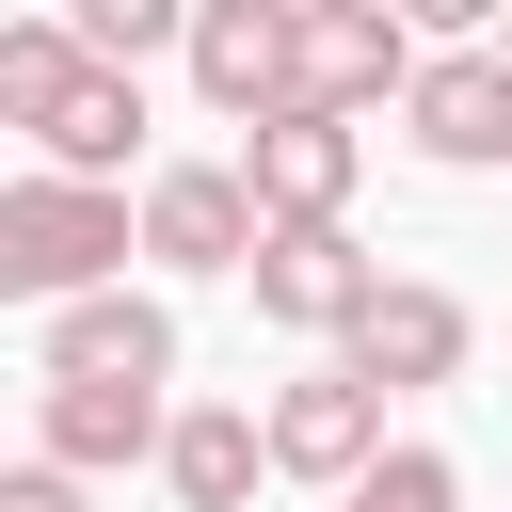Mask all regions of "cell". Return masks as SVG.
<instances>
[{"label":"cell","mask_w":512,"mask_h":512,"mask_svg":"<svg viewBox=\"0 0 512 512\" xmlns=\"http://www.w3.org/2000/svg\"><path fill=\"white\" fill-rule=\"evenodd\" d=\"M464 352H480V320H464V288H432V272H400L368 320H352V384H384V400H416V384H464Z\"/></svg>","instance_id":"ba28073f"},{"label":"cell","mask_w":512,"mask_h":512,"mask_svg":"<svg viewBox=\"0 0 512 512\" xmlns=\"http://www.w3.org/2000/svg\"><path fill=\"white\" fill-rule=\"evenodd\" d=\"M240 176H256V208H272V224H352L368 128H336V112H272V128L240 144Z\"/></svg>","instance_id":"8fae6325"},{"label":"cell","mask_w":512,"mask_h":512,"mask_svg":"<svg viewBox=\"0 0 512 512\" xmlns=\"http://www.w3.org/2000/svg\"><path fill=\"white\" fill-rule=\"evenodd\" d=\"M192 96L240 144L272 112H304V0H192Z\"/></svg>","instance_id":"7a4b0ae2"},{"label":"cell","mask_w":512,"mask_h":512,"mask_svg":"<svg viewBox=\"0 0 512 512\" xmlns=\"http://www.w3.org/2000/svg\"><path fill=\"white\" fill-rule=\"evenodd\" d=\"M400 128H416V160L496 176V160H512V64H496V32H480V48H432V80L400 96Z\"/></svg>","instance_id":"30bf717a"},{"label":"cell","mask_w":512,"mask_h":512,"mask_svg":"<svg viewBox=\"0 0 512 512\" xmlns=\"http://www.w3.org/2000/svg\"><path fill=\"white\" fill-rule=\"evenodd\" d=\"M144 256H160V272H256V256H272L256 176H240V160H160V176H144Z\"/></svg>","instance_id":"5b68a950"},{"label":"cell","mask_w":512,"mask_h":512,"mask_svg":"<svg viewBox=\"0 0 512 512\" xmlns=\"http://www.w3.org/2000/svg\"><path fill=\"white\" fill-rule=\"evenodd\" d=\"M80 16H0V128H48V96L80 80Z\"/></svg>","instance_id":"5bb4252c"},{"label":"cell","mask_w":512,"mask_h":512,"mask_svg":"<svg viewBox=\"0 0 512 512\" xmlns=\"http://www.w3.org/2000/svg\"><path fill=\"white\" fill-rule=\"evenodd\" d=\"M64 16H80V48H96V64H144V48H192V16H176V0H64Z\"/></svg>","instance_id":"2e32d148"},{"label":"cell","mask_w":512,"mask_h":512,"mask_svg":"<svg viewBox=\"0 0 512 512\" xmlns=\"http://www.w3.org/2000/svg\"><path fill=\"white\" fill-rule=\"evenodd\" d=\"M32 384H160V400H176V304L96 288V304L32 320Z\"/></svg>","instance_id":"52a82bcc"},{"label":"cell","mask_w":512,"mask_h":512,"mask_svg":"<svg viewBox=\"0 0 512 512\" xmlns=\"http://www.w3.org/2000/svg\"><path fill=\"white\" fill-rule=\"evenodd\" d=\"M336 512H464V464H448V448H384Z\"/></svg>","instance_id":"9a60e30c"},{"label":"cell","mask_w":512,"mask_h":512,"mask_svg":"<svg viewBox=\"0 0 512 512\" xmlns=\"http://www.w3.org/2000/svg\"><path fill=\"white\" fill-rule=\"evenodd\" d=\"M0 512H96V480H64V464H16V480H0Z\"/></svg>","instance_id":"e0dca14e"},{"label":"cell","mask_w":512,"mask_h":512,"mask_svg":"<svg viewBox=\"0 0 512 512\" xmlns=\"http://www.w3.org/2000/svg\"><path fill=\"white\" fill-rule=\"evenodd\" d=\"M432 80V48H416V16H384V0H304V112H400Z\"/></svg>","instance_id":"277c9868"},{"label":"cell","mask_w":512,"mask_h":512,"mask_svg":"<svg viewBox=\"0 0 512 512\" xmlns=\"http://www.w3.org/2000/svg\"><path fill=\"white\" fill-rule=\"evenodd\" d=\"M256 416H272V480H320V496H352V480L384 464V384H352L336 352H320L304 384H272Z\"/></svg>","instance_id":"8992f818"},{"label":"cell","mask_w":512,"mask_h":512,"mask_svg":"<svg viewBox=\"0 0 512 512\" xmlns=\"http://www.w3.org/2000/svg\"><path fill=\"white\" fill-rule=\"evenodd\" d=\"M240 288H256V320H272V336H320V352H352V320H368L400 272H384L352 224H272V256H256Z\"/></svg>","instance_id":"3957f363"},{"label":"cell","mask_w":512,"mask_h":512,"mask_svg":"<svg viewBox=\"0 0 512 512\" xmlns=\"http://www.w3.org/2000/svg\"><path fill=\"white\" fill-rule=\"evenodd\" d=\"M128 256H144V208H128V192H80V176H0V288H16L32 320H64V304L128 288Z\"/></svg>","instance_id":"6da1fadb"},{"label":"cell","mask_w":512,"mask_h":512,"mask_svg":"<svg viewBox=\"0 0 512 512\" xmlns=\"http://www.w3.org/2000/svg\"><path fill=\"white\" fill-rule=\"evenodd\" d=\"M128 144H144V80L128 64H80L32 128V176H80V192H128Z\"/></svg>","instance_id":"7c38bea8"},{"label":"cell","mask_w":512,"mask_h":512,"mask_svg":"<svg viewBox=\"0 0 512 512\" xmlns=\"http://www.w3.org/2000/svg\"><path fill=\"white\" fill-rule=\"evenodd\" d=\"M256 480H272V416H256V400H176L160 496H176V512H256Z\"/></svg>","instance_id":"4fadbf2b"},{"label":"cell","mask_w":512,"mask_h":512,"mask_svg":"<svg viewBox=\"0 0 512 512\" xmlns=\"http://www.w3.org/2000/svg\"><path fill=\"white\" fill-rule=\"evenodd\" d=\"M496 64H512V16H496Z\"/></svg>","instance_id":"ac0fdd59"},{"label":"cell","mask_w":512,"mask_h":512,"mask_svg":"<svg viewBox=\"0 0 512 512\" xmlns=\"http://www.w3.org/2000/svg\"><path fill=\"white\" fill-rule=\"evenodd\" d=\"M160 448H176V400L160 384H32V464L112 480V464H160Z\"/></svg>","instance_id":"9c48e42d"}]
</instances>
